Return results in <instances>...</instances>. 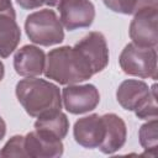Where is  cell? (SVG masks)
<instances>
[{
	"label": "cell",
	"instance_id": "cell-10",
	"mask_svg": "<svg viewBox=\"0 0 158 158\" xmlns=\"http://www.w3.org/2000/svg\"><path fill=\"white\" fill-rule=\"evenodd\" d=\"M73 136L78 144L84 148H99L105 136V125L101 116L91 114L75 121Z\"/></svg>",
	"mask_w": 158,
	"mask_h": 158
},
{
	"label": "cell",
	"instance_id": "cell-18",
	"mask_svg": "<svg viewBox=\"0 0 158 158\" xmlns=\"http://www.w3.org/2000/svg\"><path fill=\"white\" fill-rule=\"evenodd\" d=\"M135 114L141 120L157 118L158 106H157V84H153L149 88V94L146 100L135 110Z\"/></svg>",
	"mask_w": 158,
	"mask_h": 158
},
{
	"label": "cell",
	"instance_id": "cell-19",
	"mask_svg": "<svg viewBox=\"0 0 158 158\" xmlns=\"http://www.w3.org/2000/svg\"><path fill=\"white\" fill-rule=\"evenodd\" d=\"M25 136L15 135L12 136L5 146L0 149V157H27L25 146H23Z\"/></svg>",
	"mask_w": 158,
	"mask_h": 158
},
{
	"label": "cell",
	"instance_id": "cell-14",
	"mask_svg": "<svg viewBox=\"0 0 158 158\" xmlns=\"http://www.w3.org/2000/svg\"><path fill=\"white\" fill-rule=\"evenodd\" d=\"M21 41V30L16 14H0V57L7 58Z\"/></svg>",
	"mask_w": 158,
	"mask_h": 158
},
{
	"label": "cell",
	"instance_id": "cell-9",
	"mask_svg": "<svg viewBox=\"0 0 158 158\" xmlns=\"http://www.w3.org/2000/svg\"><path fill=\"white\" fill-rule=\"evenodd\" d=\"M27 157L31 158H58L63 156L64 146L62 139L40 132H28L23 141Z\"/></svg>",
	"mask_w": 158,
	"mask_h": 158
},
{
	"label": "cell",
	"instance_id": "cell-17",
	"mask_svg": "<svg viewBox=\"0 0 158 158\" xmlns=\"http://www.w3.org/2000/svg\"><path fill=\"white\" fill-rule=\"evenodd\" d=\"M139 143L144 149V154L156 156L157 142H158V121L157 118H151L148 122L143 123L138 131Z\"/></svg>",
	"mask_w": 158,
	"mask_h": 158
},
{
	"label": "cell",
	"instance_id": "cell-11",
	"mask_svg": "<svg viewBox=\"0 0 158 158\" xmlns=\"http://www.w3.org/2000/svg\"><path fill=\"white\" fill-rule=\"evenodd\" d=\"M44 67L46 54L40 47L26 44L15 52L14 68L19 75L25 78H35L43 73Z\"/></svg>",
	"mask_w": 158,
	"mask_h": 158
},
{
	"label": "cell",
	"instance_id": "cell-22",
	"mask_svg": "<svg viewBox=\"0 0 158 158\" xmlns=\"http://www.w3.org/2000/svg\"><path fill=\"white\" fill-rule=\"evenodd\" d=\"M5 135H6V122L0 116V141L5 137Z\"/></svg>",
	"mask_w": 158,
	"mask_h": 158
},
{
	"label": "cell",
	"instance_id": "cell-12",
	"mask_svg": "<svg viewBox=\"0 0 158 158\" xmlns=\"http://www.w3.org/2000/svg\"><path fill=\"white\" fill-rule=\"evenodd\" d=\"M101 117L105 125V136L99 149L104 154H114L123 147L127 137V127L125 121L116 114H105Z\"/></svg>",
	"mask_w": 158,
	"mask_h": 158
},
{
	"label": "cell",
	"instance_id": "cell-24",
	"mask_svg": "<svg viewBox=\"0 0 158 158\" xmlns=\"http://www.w3.org/2000/svg\"><path fill=\"white\" fill-rule=\"evenodd\" d=\"M4 75H5V67H4V63L0 60V81L4 79Z\"/></svg>",
	"mask_w": 158,
	"mask_h": 158
},
{
	"label": "cell",
	"instance_id": "cell-2",
	"mask_svg": "<svg viewBox=\"0 0 158 158\" xmlns=\"http://www.w3.org/2000/svg\"><path fill=\"white\" fill-rule=\"evenodd\" d=\"M15 94L31 117H42L62 110V96L59 88L40 78H26L16 84Z\"/></svg>",
	"mask_w": 158,
	"mask_h": 158
},
{
	"label": "cell",
	"instance_id": "cell-13",
	"mask_svg": "<svg viewBox=\"0 0 158 158\" xmlns=\"http://www.w3.org/2000/svg\"><path fill=\"white\" fill-rule=\"evenodd\" d=\"M148 94L149 86L147 83L138 79H126L118 85L116 99L125 110L135 111L146 100Z\"/></svg>",
	"mask_w": 158,
	"mask_h": 158
},
{
	"label": "cell",
	"instance_id": "cell-8",
	"mask_svg": "<svg viewBox=\"0 0 158 158\" xmlns=\"http://www.w3.org/2000/svg\"><path fill=\"white\" fill-rule=\"evenodd\" d=\"M90 64L93 73L102 72L109 64V47L105 36L99 31L89 32L74 44Z\"/></svg>",
	"mask_w": 158,
	"mask_h": 158
},
{
	"label": "cell",
	"instance_id": "cell-6",
	"mask_svg": "<svg viewBox=\"0 0 158 158\" xmlns=\"http://www.w3.org/2000/svg\"><path fill=\"white\" fill-rule=\"evenodd\" d=\"M62 100L64 109L73 114L80 115L96 109L100 102V94L93 84H70L63 88Z\"/></svg>",
	"mask_w": 158,
	"mask_h": 158
},
{
	"label": "cell",
	"instance_id": "cell-7",
	"mask_svg": "<svg viewBox=\"0 0 158 158\" xmlns=\"http://www.w3.org/2000/svg\"><path fill=\"white\" fill-rule=\"evenodd\" d=\"M59 20L68 31L91 26L95 19V6L90 0H60L57 5Z\"/></svg>",
	"mask_w": 158,
	"mask_h": 158
},
{
	"label": "cell",
	"instance_id": "cell-1",
	"mask_svg": "<svg viewBox=\"0 0 158 158\" xmlns=\"http://www.w3.org/2000/svg\"><path fill=\"white\" fill-rule=\"evenodd\" d=\"M43 74L62 85L79 84L90 79L94 73L77 47L62 46L51 49L46 56V67Z\"/></svg>",
	"mask_w": 158,
	"mask_h": 158
},
{
	"label": "cell",
	"instance_id": "cell-15",
	"mask_svg": "<svg viewBox=\"0 0 158 158\" xmlns=\"http://www.w3.org/2000/svg\"><path fill=\"white\" fill-rule=\"evenodd\" d=\"M35 130L63 139L69 130V120L67 115L60 110L54 114L38 117L35 122Z\"/></svg>",
	"mask_w": 158,
	"mask_h": 158
},
{
	"label": "cell",
	"instance_id": "cell-21",
	"mask_svg": "<svg viewBox=\"0 0 158 158\" xmlns=\"http://www.w3.org/2000/svg\"><path fill=\"white\" fill-rule=\"evenodd\" d=\"M0 14H15L11 0H0Z\"/></svg>",
	"mask_w": 158,
	"mask_h": 158
},
{
	"label": "cell",
	"instance_id": "cell-5",
	"mask_svg": "<svg viewBox=\"0 0 158 158\" xmlns=\"http://www.w3.org/2000/svg\"><path fill=\"white\" fill-rule=\"evenodd\" d=\"M158 6L146 7L132 19L128 28L132 43L141 47H157L158 43Z\"/></svg>",
	"mask_w": 158,
	"mask_h": 158
},
{
	"label": "cell",
	"instance_id": "cell-23",
	"mask_svg": "<svg viewBox=\"0 0 158 158\" xmlns=\"http://www.w3.org/2000/svg\"><path fill=\"white\" fill-rule=\"evenodd\" d=\"M59 1L60 0H44V4L48 5V6H51V7H53V6H57Z\"/></svg>",
	"mask_w": 158,
	"mask_h": 158
},
{
	"label": "cell",
	"instance_id": "cell-20",
	"mask_svg": "<svg viewBox=\"0 0 158 158\" xmlns=\"http://www.w3.org/2000/svg\"><path fill=\"white\" fill-rule=\"evenodd\" d=\"M16 2L25 10H33L44 5V0H16Z\"/></svg>",
	"mask_w": 158,
	"mask_h": 158
},
{
	"label": "cell",
	"instance_id": "cell-4",
	"mask_svg": "<svg viewBox=\"0 0 158 158\" xmlns=\"http://www.w3.org/2000/svg\"><path fill=\"white\" fill-rule=\"evenodd\" d=\"M118 63L125 74L142 79H157L156 47H141L135 43H128L122 49Z\"/></svg>",
	"mask_w": 158,
	"mask_h": 158
},
{
	"label": "cell",
	"instance_id": "cell-3",
	"mask_svg": "<svg viewBox=\"0 0 158 158\" xmlns=\"http://www.w3.org/2000/svg\"><path fill=\"white\" fill-rule=\"evenodd\" d=\"M25 31L31 42L49 47L64 40L63 25L57 14L51 9H42L26 17Z\"/></svg>",
	"mask_w": 158,
	"mask_h": 158
},
{
	"label": "cell",
	"instance_id": "cell-16",
	"mask_svg": "<svg viewBox=\"0 0 158 158\" xmlns=\"http://www.w3.org/2000/svg\"><path fill=\"white\" fill-rule=\"evenodd\" d=\"M102 1L109 10L123 15H135L146 7L158 6L157 5L158 0H102Z\"/></svg>",
	"mask_w": 158,
	"mask_h": 158
}]
</instances>
